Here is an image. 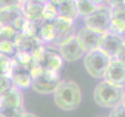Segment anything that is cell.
Instances as JSON below:
<instances>
[{
    "instance_id": "34",
    "label": "cell",
    "mask_w": 125,
    "mask_h": 117,
    "mask_svg": "<svg viewBox=\"0 0 125 117\" xmlns=\"http://www.w3.org/2000/svg\"><path fill=\"white\" fill-rule=\"evenodd\" d=\"M23 117H38V116L35 114L32 113V112H27V113L23 116Z\"/></svg>"
},
{
    "instance_id": "16",
    "label": "cell",
    "mask_w": 125,
    "mask_h": 117,
    "mask_svg": "<svg viewBox=\"0 0 125 117\" xmlns=\"http://www.w3.org/2000/svg\"><path fill=\"white\" fill-rule=\"evenodd\" d=\"M13 86L19 88H28L31 87L33 82L32 73L22 69L13 67L11 74Z\"/></svg>"
},
{
    "instance_id": "11",
    "label": "cell",
    "mask_w": 125,
    "mask_h": 117,
    "mask_svg": "<svg viewBox=\"0 0 125 117\" xmlns=\"http://www.w3.org/2000/svg\"><path fill=\"white\" fill-rule=\"evenodd\" d=\"M104 80L113 84L125 88V64L117 58L112 59L106 71Z\"/></svg>"
},
{
    "instance_id": "32",
    "label": "cell",
    "mask_w": 125,
    "mask_h": 117,
    "mask_svg": "<svg viewBox=\"0 0 125 117\" xmlns=\"http://www.w3.org/2000/svg\"><path fill=\"white\" fill-rule=\"evenodd\" d=\"M90 1L97 6L106 5V0H90Z\"/></svg>"
},
{
    "instance_id": "21",
    "label": "cell",
    "mask_w": 125,
    "mask_h": 117,
    "mask_svg": "<svg viewBox=\"0 0 125 117\" xmlns=\"http://www.w3.org/2000/svg\"><path fill=\"white\" fill-rule=\"evenodd\" d=\"M75 2L79 16L83 18L92 14L98 7L90 0H75Z\"/></svg>"
},
{
    "instance_id": "38",
    "label": "cell",
    "mask_w": 125,
    "mask_h": 117,
    "mask_svg": "<svg viewBox=\"0 0 125 117\" xmlns=\"http://www.w3.org/2000/svg\"><path fill=\"white\" fill-rule=\"evenodd\" d=\"M2 107V103H1V98H0V109H1Z\"/></svg>"
},
{
    "instance_id": "41",
    "label": "cell",
    "mask_w": 125,
    "mask_h": 117,
    "mask_svg": "<svg viewBox=\"0 0 125 117\" xmlns=\"http://www.w3.org/2000/svg\"><path fill=\"white\" fill-rule=\"evenodd\" d=\"M100 117H101V116H100Z\"/></svg>"
},
{
    "instance_id": "35",
    "label": "cell",
    "mask_w": 125,
    "mask_h": 117,
    "mask_svg": "<svg viewBox=\"0 0 125 117\" xmlns=\"http://www.w3.org/2000/svg\"><path fill=\"white\" fill-rule=\"evenodd\" d=\"M2 40V25L0 24V41Z\"/></svg>"
},
{
    "instance_id": "1",
    "label": "cell",
    "mask_w": 125,
    "mask_h": 117,
    "mask_svg": "<svg viewBox=\"0 0 125 117\" xmlns=\"http://www.w3.org/2000/svg\"><path fill=\"white\" fill-rule=\"evenodd\" d=\"M54 101L62 110H75L82 101L80 87L73 80H62L54 92Z\"/></svg>"
},
{
    "instance_id": "2",
    "label": "cell",
    "mask_w": 125,
    "mask_h": 117,
    "mask_svg": "<svg viewBox=\"0 0 125 117\" xmlns=\"http://www.w3.org/2000/svg\"><path fill=\"white\" fill-rule=\"evenodd\" d=\"M124 93V87L113 84L104 80L96 86L93 98L99 106L113 109L123 102Z\"/></svg>"
},
{
    "instance_id": "4",
    "label": "cell",
    "mask_w": 125,
    "mask_h": 117,
    "mask_svg": "<svg viewBox=\"0 0 125 117\" xmlns=\"http://www.w3.org/2000/svg\"><path fill=\"white\" fill-rule=\"evenodd\" d=\"M34 66L32 75L37 70H49L58 72L63 65V58L59 52L47 49L44 45L33 55Z\"/></svg>"
},
{
    "instance_id": "31",
    "label": "cell",
    "mask_w": 125,
    "mask_h": 117,
    "mask_svg": "<svg viewBox=\"0 0 125 117\" xmlns=\"http://www.w3.org/2000/svg\"><path fill=\"white\" fill-rule=\"evenodd\" d=\"M116 58H117V59H119L120 62H122L124 64H125V44L122 47L121 50L119 52V53Z\"/></svg>"
},
{
    "instance_id": "18",
    "label": "cell",
    "mask_w": 125,
    "mask_h": 117,
    "mask_svg": "<svg viewBox=\"0 0 125 117\" xmlns=\"http://www.w3.org/2000/svg\"><path fill=\"white\" fill-rule=\"evenodd\" d=\"M56 37V31L53 22L42 20L37 32V38L44 44H53Z\"/></svg>"
},
{
    "instance_id": "28",
    "label": "cell",
    "mask_w": 125,
    "mask_h": 117,
    "mask_svg": "<svg viewBox=\"0 0 125 117\" xmlns=\"http://www.w3.org/2000/svg\"><path fill=\"white\" fill-rule=\"evenodd\" d=\"M109 117H125V105L123 103L113 108Z\"/></svg>"
},
{
    "instance_id": "36",
    "label": "cell",
    "mask_w": 125,
    "mask_h": 117,
    "mask_svg": "<svg viewBox=\"0 0 125 117\" xmlns=\"http://www.w3.org/2000/svg\"><path fill=\"white\" fill-rule=\"evenodd\" d=\"M35 1H38V2H41L46 3V2H47L51 1V0H35Z\"/></svg>"
},
{
    "instance_id": "5",
    "label": "cell",
    "mask_w": 125,
    "mask_h": 117,
    "mask_svg": "<svg viewBox=\"0 0 125 117\" xmlns=\"http://www.w3.org/2000/svg\"><path fill=\"white\" fill-rule=\"evenodd\" d=\"M62 82L58 72L49 70H37L33 73L32 88L41 94H54Z\"/></svg>"
},
{
    "instance_id": "25",
    "label": "cell",
    "mask_w": 125,
    "mask_h": 117,
    "mask_svg": "<svg viewBox=\"0 0 125 117\" xmlns=\"http://www.w3.org/2000/svg\"><path fill=\"white\" fill-rule=\"evenodd\" d=\"M0 112L3 117H23V116L27 113V110L24 105L13 109H9L2 106L0 109Z\"/></svg>"
},
{
    "instance_id": "33",
    "label": "cell",
    "mask_w": 125,
    "mask_h": 117,
    "mask_svg": "<svg viewBox=\"0 0 125 117\" xmlns=\"http://www.w3.org/2000/svg\"><path fill=\"white\" fill-rule=\"evenodd\" d=\"M64 1V0H51V2H52L53 4H54L56 6H58L59 4H61L62 2H63Z\"/></svg>"
},
{
    "instance_id": "22",
    "label": "cell",
    "mask_w": 125,
    "mask_h": 117,
    "mask_svg": "<svg viewBox=\"0 0 125 117\" xmlns=\"http://www.w3.org/2000/svg\"><path fill=\"white\" fill-rule=\"evenodd\" d=\"M13 69V60L11 56L0 53V74L11 77Z\"/></svg>"
},
{
    "instance_id": "39",
    "label": "cell",
    "mask_w": 125,
    "mask_h": 117,
    "mask_svg": "<svg viewBox=\"0 0 125 117\" xmlns=\"http://www.w3.org/2000/svg\"><path fill=\"white\" fill-rule=\"evenodd\" d=\"M0 117H3V116L2 115V113H1V112H0Z\"/></svg>"
},
{
    "instance_id": "9",
    "label": "cell",
    "mask_w": 125,
    "mask_h": 117,
    "mask_svg": "<svg viewBox=\"0 0 125 117\" xmlns=\"http://www.w3.org/2000/svg\"><path fill=\"white\" fill-rule=\"evenodd\" d=\"M124 44L125 35H120L107 31L105 33L102 40L100 49L113 59L117 57Z\"/></svg>"
},
{
    "instance_id": "8",
    "label": "cell",
    "mask_w": 125,
    "mask_h": 117,
    "mask_svg": "<svg viewBox=\"0 0 125 117\" xmlns=\"http://www.w3.org/2000/svg\"><path fill=\"white\" fill-rule=\"evenodd\" d=\"M105 33L100 32L89 28L86 26L81 27L76 33V36L79 39L86 52L100 49L102 40Z\"/></svg>"
},
{
    "instance_id": "29",
    "label": "cell",
    "mask_w": 125,
    "mask_h": 117,
    "mask_svg": "<svg viewBox=\"0 0 125 117\" xmlns=\"http://www.w3.org/2000/svg\"><path fill=\"white\" fill-rule=\"evenodd\" d=\"M24 0H0V10L3 8L20 6L23 5Z\"/></svg>"
},
{
    "instance_id": "14",
    "label": "cell",
    "mask_w": 125,
    "mask_h": 117,
    "mask_svg": "<svg viewBox=\"0 0 125 117\" xmlns=\"http://www.w3.org/2000/svg\"><path fill=\"white\" fill-rule=\"evenodd\" d=\"M2 106L9 109L18 108L24 105V97L20 88L12 86L6 93L0 96Z\"/></svg>"
},
{
    "instance_id": "27",
    "label": "cell",
    "mask_w": 125,
    "mask_h": 117,
    "mask_svg": "<svg viewBox=\"0 0 125 117\" xmlns=\"http://www.w3.org/2000/svg\"><path fill=\"white\" fill-rule=\"evenodd\" d=\"M27 20H28V19L27 18V16H25L24 13H23L20 15L14 20V22L12 24V27L15 28L17 31L23 32L25 27H26V24H27Z\"/></svg>"
},
{
    "instance_id": "17",
    "label": "cell",
    "mask_w": 125,
    "mask_h": 117,
    "mask_svg": "<svg viewBox=\"0 0 125 117\" xmlns=\"http://www.w3.org/2000/svg\"><path fill=\"white\" fill-rule=\"evenodd\" d=\"M13 67L30 71L32 73L34 66L33 56L29 52L22 50H17L12 56Z\"/></svg>"
},
{
    "instance_id": "3",
    "label": "cell",
    "mask_w": 125,
    "mask_h": 117,
    "mask_svg": "<svg viewBox=\"0 0 125 117\" xmlns=\"http://www.w3.org/2000/svg\"><path fill=\"white\" fill-rule=\"evenodd\" d=\"M112 58L101 49L87 52L83 57V64L86 72L95 79L104 78Z\"/></svg>"
},
{
    "instance_id": "12",
    "label": "cell",
    "mask_w": 125,
    "mask_h": 117,
    "mask_svg": "<svg viewBox=\"0 0 125 117\" xmlns=\"http://www.w3.org/2000/svg\"><path fill=\"white\" fill-rule=\"evenodd\" d=\"M18 50H22L33 55L40 49L44 45L37 36H31L20 32L16 40Z\"/></svg>"
},
{
    "instance_id": "7",
    "label": "cell",
    "mask_w": 125,
    "mask_h": 117,
    "mask_svg": "<svg viewBox=\"0 0 125 117\" xmlns=\"http://www.w3.org/2000/svg\"><path fill=\"white\" fill-rule=\"evenodd\" d=\"M58 47L59 53L63 59L68 63L77 61L84 57L85 53L87 52L76 34L66 39Z\"/></svg>"
},
{
    "instance_id": "20",
    "label": "cell",
    "mask_w": 125,
    "mask_h": 117,
    "mask_svg": "<svg viewBox=\"0 0 125 117\" xmlns=\"http://www.w3.org/2000/svg\"><path fill=\"white\" fill-rule=\"evenodd\" d=\"M58 16L64 17L72 20H76L79 16L76 7L75 0H64L63 2L57 6Z\"/></svg>"
},
{
    "instance_id": "40",
    "label": "cell",
    "mask_w": 125,
    "mask_h": 117,
    "mask_svg": "<svg viewBox=\"0 0 125 117\" xmlns=\"http://www.w3.org/2000/svg\"><path fill=\"white\" fill-rule=\"evenodd\" d=\"M124 6H125V3H124Z\"/></svg>"
},
{
    "instance_id": "10",
    "label": "cell",
    "mask_w": 125,
    "mask_h": 117,
    "mask_svg": "<svg viewBox=\"0 0 125 117\" xmlns=\"http://www.w3.org/2000/svg\"><path fill=\"white\" fill-rule=\"evenodd\" d=\"M53 23L56 31V37L53 45L58 46L62 42L73 35H75L77 33L75 32V20L58 16Z\"/></svg>"
},
{
    "instance_id": "6",
    "label": "cell",
    "mask_w": 125,
    "mask_h": 117,
    "mask_svg": "<svg viewBox=\"0 0 125 117\" xmlns=\"http://www.w3.org/2000/svg\"><path fill=\"white\" fill-rule=\"evenodd\" d=\"M111 18V7L103 5L98 6L92 14L83 18V21L86 27L106 33L109 31Z\"/></svg>"
},
{
    "instance_id": "24",
    "label": "cell",
    "mask_w": 125,
    "mask_h": 117,
    "mask_svg": "<svg viewBox=\"0 0 125 117\" xmlns=\"http://www.w3.org/2000/svg\"><path fill=\"white\" fill-rule=\"evenodd\" d=\"M17 50L18 49L15 41L8 40V39H3L0 41V53L12 57Z\"/></svg>"
},
{
    "instance_id": "19",
    "label": "cell",
    "mask_w": 125,
    "mask_h": 117,
    "mask_svg": "<svg viewBox=\"0 0 125 117\" xmlns=\"http://www.w3.org/2000/svg\"><path fill=\"white\" fill-rule=\"evenodd\" d=\"M23 13L22 6L1 9L0 10V24L2 26H12L14 20Z\"/></svg>"
},
{
    "instance_id": "13",
    "label": "cell",
    "mask_w": 125,
    "mask_h": 117,
    "mask_svg": "<svg viewBox=\"0 0 125 117\" xmlns=\"http://www.w3.org/2000/svg\"><path fill=\"white\" fill-rule=\"evenodd\" d=\"M111 16V22L108 31L125 35V6L112 7Z\"/></svg>"
},
{
    "instance_id": "37",
    "label": "cell",
    "mask_w": 125,
    "mask_h": 117,
    "mask_svg": "<svg viewBox=\"0 0 125 117\" xmlns=\"http://www.w3.org/2000/svg\"><path fill=\"white\" fill-rule=\"evenodd\" d=\"M122 103L125 105V93H124V99H123V102Z\"/></svg>"
},
{
    "instance_id": "23",
    "label": "cell",
    "mask_w": 125,
    "mask_h": 117,
    "mask_svg": "<svg viewBox=\"0 0 125 117\" xmlns=\"http://www.w3.org/2000/svg\"><path fill=\"white\" fill-rule=\"evenodd\" d=\"M58 17V13L57 6L51 1L46 2L43 11V20L47 21V22H54Z\"/></svg>"
},
{
    "instance_id": "26",
    "label": "cell",
    "mask_w": 125,
    "mask_h": 117,
    "mask_svg": "<svg viewBox=\"0 0 125 117\" xmlns=\"http://www.w3.org/2000/svg\"><path fill=\"white\" fill-rule=\"evenodd\" d=\"M13 86L11 77L0 74V96L6 93L9 89Z\"/></svg>"
},
{
    "instance_id": "30",
    "label": "cell",
    "mask_w": 125,
    "mask_h": 117,
    "mask_svg": "<svg viewBox=\"0 0 125 117\" xmlns=\"http://www.w3.org/2000/svg\"><path fill=\"white\" fill-rule=\"evenodd\" d=\"M125 3V0H106V5L110 7H117L123 6Z\"/></svg>"
},
{
    "instance_id": "15",
    "label": "cell",
    "mask_w": 125,
    "mask_h": 117,
    "mask_svg": "<svg viewBox=\"0 0 125 117\" xmlns=\"http://www.w3.org/2000/svg\"><path fill=\"white\" fill-rule=\"evenodd\" d=\"M44 2L35 0H24L23 2V10L25 16L30 20L39 21L43 20V11L44 8Z\"/></svg>"
}]
</instances>
